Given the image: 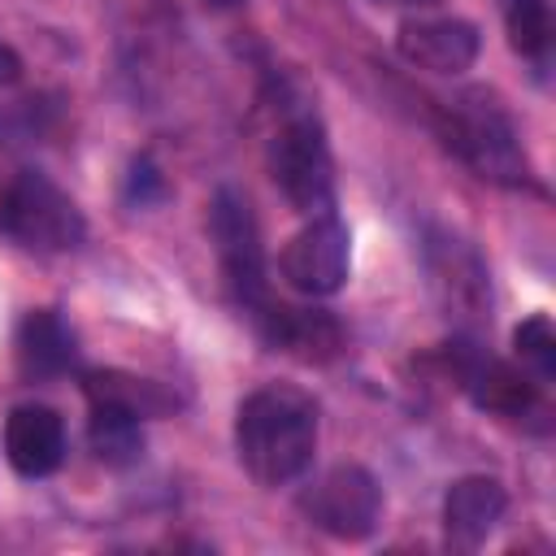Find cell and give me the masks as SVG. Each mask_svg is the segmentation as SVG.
Segmentation results:
<instances>
[{
  "label": "cell",
  "mask_w": 556,
  "mask_h": 556,
  "mask_svg": "<svg viewBox=\"0 0 556 556\" xmlns=\"http://www.w3.org/2000/svg\"><path fill=\"white\" fill-rule=\"evenodd\" d=\"M265 343L300 356V361H330L339 348H343V330L330 313H317V308H291L282 300H274L256 321Z\"/></svg>",
  "instance_id": "obj_13"
},
{
  "label": "cell",
  "mask_w": 556,
  "mask_h": 556,
  "mask_svg": "<svg viewBox=\"0 0 556 556\" xmlns=\"http://www.w3.org/2000/svg\"><path fill=\"white\" fill-rule=\"evenodd\" d=\"M504 22H508V43L521 56H543L552 43V9L547 0H504Z\"/></svg>",
  "instance_id": "obj_17"
},
{
  "label": "cell",
  "mask_w": 556,
  "mask_h": 556,
  "mask_svg": "<svg viewBox=\"0 0 556 556\" xmlns=\"http://www.w3.org/2000/svg\"><path fill=\"white\" fill-rule=\"evenodd\" d=\"M83 391H87L91 404H117V408H130L135 417H161V413L174 408V395L161 391V382L135 378V374H122V369L83 374Z\"/></svg>",
  "instance_id": "obj_15"
},
{
  "label": "cell",
  "mask_w": 556,
  "mask_h": 556,
  "mask_svg": "<svg viewBox=\"0 0 556 556\" xmlns=\"http://www.w3.org/2000/svg\"><path fill=\"white\" fill-rule=\"evenodd\" d=\"M269 174L278 182V191L291 200V208L317 217L330 213L334 200V161H330V143L317 117L295 113L287 117L274 139H269Z\"/></svg>",
  "instance_id": "obj_4"
},
{
  "label": "cell",
  "mask_w": 556,
  "mask_h": 556,
  "mask_svg": "<svg viewBox=\"0 0 556 556\" xmlns=\"http://www.w3.org/2000/svg\"><path fill=\"white\" fill-rule=\"evenodd\" d=\"M478 26L465 17H417L404 22L395 35V48L408 65L430 74H460L478 56Z\"/></svg>",
  "instance_id": "obj_10"
},
{
  "label": "cell",
  "mask_w": 556,
  "mask_h": 556,
  "mask_svg": "<svg viewBox=\"0 0 556 556\" xmlns=\"http://www.w3.org/2000/svg\"><path fill=\"white\" fill-rule=\"evenodd\" d=\"M143 417H135L130 408H117V404H91V417H87V443L96 452V460L113 465V469H126L143 456Z\"/></svg>",
  "instance_id": "obj_16"
},
{
  "label": "cell",
  "mask_w": 556,
  "mask_h": 556,
  "mask_svg": "<svg viewBox=\"0 0 556 556\" xmlns=\"http://www.w3.org/2000/svg\"><path fill=\"white\" fill-rule=\"evenodd\" d=\"M426 265H430L434 295L443 300L447 313H456V317H486V308H491L486 265L478 261V252L465 239H456L447 230H430Z\"/></svg>",
  "instance_id": "obj_9"
},
{
  "label": "cell",
  "mask_w": 556,
  "mask_h": 556,
  "mask_svg": "<svg viewBox=\"0 0 556 556\" xmlns=\"http://www.w3.org/2000/svg\"><path fill=\"white\" fill-rule=\"evenodd\" d=\"M300 508L308 513V521L334 539H365L378 526L382 513V491L374 482L369 469L361 465H334L326 469L304 495Z\"/></svg>",
  "instance_id": "obj_7"
},
{
  "label": "cell",
  "mask_w": 556,
  "mask_h": 556,
  "mask_svg": "<svg viewBox=\"0 0 556 556\" xmlns=\"http://www.w3.org/2000/svg\"><path fill=\"white\" fill-rule=\"evenodd\" d=\"M348 226L334 213H317L300 235H291V243L278 256L287 287H295L300 295H334L348 282Z\"/></svg>",
  "instance_id": "obj_8"
},
{
  "label": "cell",
  "mask_w": 556,
  "mask_h": 556,
  "mask_svg": "<svg viewBox=\"0 0 556 556\" xmlns=\"http://www.w3.org/2000/svg\"><path fill=\"white\" fill-rule=\"evenodd\" d=\"M443 139L478 178H491L504 187L526 182V156H521L517 130L495 109V100H486V96L452 100L443 113Z\"/></svg>",
  "instance_id": "obj_2"
},
{
  "label": "cell",
  "mask_w": 556,
  "mask_h": 556,
  "mask_svg": "<svg viewBox=\"0 0 556 556\" xmlns=\"http://www.w3.org/2000/svg\"><path fill=\"white\" fill-rule=\"evenodd\" d=\"M447 369L456 374L460 391L478 408L500 413V417H513V421H539V426H547L543 382H534L526 369H513L508 361L491 356L473 339H452L447 343Z\"/></svg>",
  "instance_id": "obj_6"
},
{
  "label": "cell",
  "mask_w": 556,
  "mask_h": 556,
  "mask_svg": "<svg viewBox=\"0 0 556 556\" xmlns=\"http://www.w3.org/2000/svg\"><path fill=\"white\" fill-rule=\"evenodd\" d=\"M235 452L261 486L295 482L317 452V408L291 387H261L235 413Z\"/></svg>",
  "instance_id": "obj_1"
},
{
  "label": "cell",
  "mask_w": 556,
  "mask_h": 556,
  "mask_svg": "<svg viewBox=\"0 0 556 556\" xmlns=\"http://www.w3.org/2000/svg\"><path fill=\"white\" fill-rule=\"evenodd\" d=\"M74 365V330L52 313L35 308L17 326V369L26 378H56Z\"/></svg>",
  "instance_id": "obj_14"
},
{
  "label": "cell",
  "mask_w": 556,
  "mask_h": 556,
  "mask_svg": "<svg viewBox=\"0 0 556 556\" xmlns=\"http://www.w3.org/2000/svg\"><path fill=\"white\" fill-rule=\"evenodd\" d=\"M17 78H22V56L9 43H0V87H13Z\"/></svg>",
  "instance_id": "obj_20"
},
{
  "label": "cell",
  "mask_w": 556,
  "mask_h": 556,
  "mask_svg": "<svg viewBox=\"0 0 556 556\" xmlns=\"http://www.w3.org/2000/svg\"><path fill=\"white\" fill-rule=\"evenodd\" d=\"M165 195V187H161V174L152 169V161L143 156V161H135V169H130V178H126V200L130 204H152V200H161Z\"/></svg>",
  "instance_id": "obj_19"
},
{
  "label": "cell",
  "mask_w": 556,
  "mask_h": 556,
  "mask_svg": "<svg viewBox=\"0 0 556 556\" xmlns=\"http://www.w3.org/2000/svg\"><path fill=\"white\" fill-rule=\"evenodd\" d=\"M208 4H217V9H230V4H243V0H208Z\"/></svg>",
  "instance_id": "obj_22"
},
{
  "label": "cell",
  "mask_w": 556,
  "mask_h": 556,
  "mask_svg": "<svg viewBox=\"0 0 556 556\" xmlns=\"http://www.w3.org/2000/svg\"><path fill=\"white\" fill-rule=\"evenodd\" d=\"M208 230H213L217 261H222L235 304L256 321L274 304V295L265 282V248H261V226H256L252 204L235 187H222L208 208Z\"/></svg>",
  "instance_id": "obj_3"
},
{
  "label": "cell",
  "mask_w": 556,
  "mask_h": 556,
  "mask_svg": "<svg viewBox=\"0 0 556 556\" xmlns=\"http://www.w3.org/2000/svg\"><path fill=\"white\" fill-rule=\"evenodd\" d=\"M508 508V495L495 478L486 473H469V478H456L443 495V530H447V543L460 547V552H473L486 543V534L500 526Z\"/></svg>",
  "instance_id": "obj_11"
},
{
  "label": "cell",
  "mask_w": 556,
  "mask_h": 556,
  "mask_svg": "<svg viewBox=\"0 0 556 556\" xmlns=\"http://www.w3.org/2000/svg\"><path fill=\"white\" fill-rule=\"evenodd\" d=\"M0 226L35 248V252H70L83 243L87 235V222L78 213V204L43 174L35 169H22L9 187H4V200H0Z\"/></svg>",
  "instance_id": "obj_5"
},
{
  "label": "cell",
  "mask_w": 556,
  "mask_h": 556,
  "mask_svg": "<svg viewBox=\"0 0 556 556\" xmlns=\"http://www.w3.org/2000/svg\"><path fill=\"white\" fill-rule=\"evenodd\" d=\"M513 348H517V361L521 369L534 378V382H552L556 378V330L543 313L526 317L517 330H513Z\"/></svg>",
  "instance_id": "obj_18"
},
{
  "label": "cell",
  "mask_w": 556,
  "mask_h": 556,
  "mask_svg": "<svg viewBox=\"0 0 556 556\" xmlns=\"http://www.w3.org/2000/svg\"><path fill=\"white\" fill-rule=\"evenodd\" d=\"M4 456L22 478H48L65 460V426L48 404H22L4 421Z\"/></svg>",
  "instance_id": "obj_12"
},
{
  "label": "cell",
  "mask_w": 556,
  "mask_h": 556,
  "mask_svg": "<svg viewBox=\"0 0 556 556\" xmlns=\"http://www.w3.org/2000/svg\"><path fill=\"white\" fill-rule=\"evenodd\" d=\"M382 4H408V9H417V4H434V0H382Z\"/></svg>",
  "instance_id": "obj_21"
}]
</instances>
